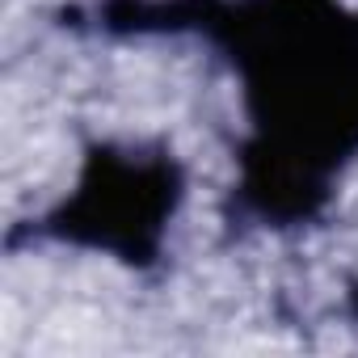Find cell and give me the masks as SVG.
I'll return each mask as SVG.
<instances>
[{
	"instance_id": "obj_1",
	"label": "cell",
	"mask_w": 358,
	"mask_h": 358,
	"mask_svg": "<svg viewBox=\"0 0 358 358\" xmlns=\"http://www.w3.org/2000/svg\"><path fill=\"white\" fill-rule=\"evenodd\" d=\"M224 26L257 118L245 190L266 215H308L358 148V17L329 0H249Z\"/></svg>"
},
{
	"instance_id": "obj_2",
	"label": "cell",
	"mask_w": 358,
	"mask_h": 358,
	"mask_svg": "<svg viewBox=\"0 0 358 358\" xmlns=\"http://www.w3.org/2000/svg\"><path fill=\"white\" fill-rule=\"evenodd\" d=\"M177 177L160 156L101 152L80 177L76 194L59 211V232L114 249L122 257H148L173 215Z\"/></svg>"
}]
</instances>
